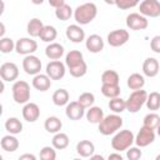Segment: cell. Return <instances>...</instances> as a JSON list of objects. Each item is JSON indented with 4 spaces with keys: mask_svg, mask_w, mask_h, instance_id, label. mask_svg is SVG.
I'll return each mask as SVG.
<instances>
[{
    "mask_svg": "<svg viewBox=\"0 0 160 160\" xmlns=\"http://www.w3.org/2000/svg\"><path fill=\"white\" fill-rule=\"evenodd\" d=\"M98 15V8L94 2H84L74 10V19L79 25L90 24Z\"/></svg>",
    "mask_w": 160,
    "mask_h": 160,
    "instance_id": "1",
    "label": "cell"
},
{
    "mask_svg": "<svg viewBox=\"0 0 160 160\" xmlns=\"http://www.w3.org/2000/svg\"><path fill=\"white\" fill-rule=\"evenodd\" d=\"M99 125V132L101 135L109 136L115 132H118L122 126V118L119 114H110L108 116H104V119L98 124Z\"/></svg>",
    "mask_w": 160,
    "mask_h": 160,
    "instance_id": "2",
    "label": "cell"
},
{
    "mask_svg": "<svg viewBox=\"0 0 160 160\" xmlns=\"http://www.w3.org/2000/svg\"><path fill=\"white\" fill-rule=\"evenodd\" d=\"M135 142V136L130 130H120L115 132L114 138L111 139V148L115 151H124L128 150Z\"/></svg>",
    "mask_w": 160,
    "mask_h": 160,
    "instance_id": "3",
    "label": "cell"
},
{
    "mask_svg": "<svg viewBox=\"0 0 160 160\" xmlns=\"http://www.w3.org/2000/svg\"><path fill=\"white\" fill-rule=\"evenodd\" d=\"M146 99H148V92L145 90L142 89L134 90L126 100V110L132 114L138 112L146 102Z\"/></svg>",
    "mask_w": 160,
    "mask_h": 160,
    "instance_id": "4",
    "label": "cell"
},
{
    "mask_svg": "<svg viewBox=\"0 0 160 160\" xmlns=\"http://www.w3.org/2000/svg\"><path fill=\"white\" fill-rule=\"evenodd\" d=\"M12 99L16 104H26L30 100V85L25 80H16L11 88Z\"/></svg>",
    "mask_w": 160,
    "mask_h": 160,
    "instance_id": "5",
    "label": "cell"
},
{
    "mask_svg": "<svg viewBox=\"0 0 160 160\" xmlns=\"http://www.w3.org/2000/svg\"><path fill=\"white\" fill-rule=\"evenodd\" d=\"M149 25V20L146 16L141 15L140 12H131L126 16V26L130 30H145Z\"/></svg>",
    "mask_w": 160,
    "mask_h": 160,
    "instance_id": "6",
    "label": "cell"
},
{
    "mask_svg": "<svg viewBox=\"0 0 160 160\" xmlns=\"http://www.w3.org/2000/svg\"><path fill=\"white\" fill-rule=\"evenodd\" d=\"M38 50V42L31 38H21L15 42V51L20 55H31Z\"/></svg>",
    "mask_w": 160,
    "mask_h": 160,
    "instance_id": "7",
    "label": "cell"
},
{
    "mask_svg": "<svg viewBox=\"0 0 160 160\" xmlns=\"http://www.w3.org/2000/svg\"><path fill=\"white\" fill-rule=\"evenodd\" d=\"M155 140V131L151 128H148L142 125L139 130V132L135 136V144L139 148H145L150 144H152Z\"/></svg>",
    "mask_w": 160,
    "mask_h": 160,
    "instance_id": "8",
    "label": "cell"
},
{
    "mask_svg": "<svg viewBox=\"0 0 160 160\" xmlns=\"http://www.w3.org/2000/svg\"><path fill=\"white\" fill-rule=\"evenodd\" d=\"M139 11L146 18L160 16V1L159 0H144L139 5Z\"/></svg>",
    "mask_w": 160,
    "mask_h": 160,
    "instance_id": "9",
    "label": "cell"
},
{
    "mask_svg": "<svg viewBox=\"0 0 160 160\" xmlns=\"http://www.w3.org/2000/svg\"><path fill=\"white\" fill-rule=\"evenodd\" d=\"M129 31L125 29H116L111 32L108 34V44L112 48H119L122 46L129 41Z\"/></svg>",
    "mask_w": 160,
    "mask_h": 160,
    "instance_id": "10",
    "label": "cell"
},
{
    "mask_svg": "<svg viewBox=\"0 0 160 160\" xmlns=\"http://www.w3.org/2000/svg\"><path fill=\"white\" fill-rule=\"evenodd\" d=\"M45 71L50 76L51 80H60V79H62L65 76L66 68H65V64L61 62L60 60H51L46 65Z\"/></svg>",
    "mask_w": 160,
    "mask_h": 160,
    "instance_id": "11",
    "label": "cell"
},
{
    "mask_svg": "<svg viewBox=\"0 0 160 160\" xmlns=\"http://www.w3.org/2000/svg\"><path fill=\"white\" fill-rule=\"evenodd\" d=\"M22 69L28 75L35 76L36 74H40L41 70V60L35 55H26L22 60Z\"/></svg>",
    "mask_w": 160,
    "mask_h": 160,
    "instance_id": "12",
    "label": "cell"
},
{
    "mask_svg": "<svg viewBox=\"0 0 160 160\" xmlns=\"http://www.w3.org/2000/svg\"><path fill=\"white\" fill-rule=\"evenodd\" d=\"M0 76L4 81H15L19 76V68L16 64L8 61L0 66Z\"/></svg>",
    "mask_w": 160,
    "mask_h": 160,
    "instance_id": "13",
    "label": "cell"
},
{
    "mask_svg": "<svg viewBox=\"0 0 160 160\" xmlns=\"http://www.w3.org/2000/svg\"><path fill=\"white\" fill-rule=\"evenodd\" d=\"M65 115L70 119V120H80L84 115H85V108L76 100V101H70L68 102L66 108H65Z\"/></svg>",
    "mask_w": 160,
    "mask_h": 160,
    "instance_id": "14",
    "label": "cell"
},
{
    "mask_svg": "<svg viewBox=\"0 0 160 160\" xmlns=\"http://www.w3.org/2000/svg\"><path fill=\"white\" fill-rule=\"evenodd\" d=\"M22 118L28 122H35L40 118V108L35 102H26L22 108Z\"/></svg>",
    "mask_w": 160,
    "mask_h": 160,
    "instance_id": "15",
    "label": "cell"
},
{
    "mask_svg": "<svg viewBox=\"0 0 160 160\" xmlns=\"http://www.w3.org/2000/svg\"><path fill=\"white\" fill-rule=\"evenodd\" d=\"M65 34H66V38H68L70 41L75 42V44H79V42H81V41L85 40V31H84L82 28H81L80 25H78V24L69 25V26L66 28Z\"/></svg>",
    "mask_w": 160,
    "mask_h": 160,
    "instance_id": "16",
    "label": "cell"
},
{
    "mask_svg": "<svg viewBox=\"0 0 160 160\" xmlns=\"http://www.w3.org/2000/svg\"><path fill=\"white\" fill-rule=\"evenodd\" d=\"M85 46L90 52L98 54L104 50V40L100 35L92 34V35L88 36V39L85 40Z\"/></svg>",
    "mask_w": 160,
    "mask_h": 160,
    "instance_id": "17",
    "label": "cell"
},
{
    "mask_svg": "<svg viewBox=\"0 0 160 160\" xmlns=\"http://www.w3.org/2000/svg\"><path fill=\"white\" fill-rule=\"evenodd\" d=\"M84 61H85L84 55L79 50H70L65 56V65L68 66V69L76 68V66L81 65Z\"/></svg>",
    "mask_w": 160,
    "mask_h": 160,
    "instance_id": "18",
    "label": "cell"
},
{
    "mask_svg": "<svg viewBox=\"0 0 160 160\" xmlns=\"http://www.w3.org/2000/svg\"><path fill=\"white\" fill-rule=\"evenodd\" d=\"M142 74L148 78H155L159 74V61L155 58H146L142 64Z\"/></svg>",
    "mask_w": 160,
    "mask_h": 160,
    "instance_id": "19",
    "label": "cell"
},
{
    "mask_svg": "<svg viewBox=\"0 0 160 160\" xmlns=\"http://www.w3.org/2000/svg\"><path fill=\"white\" fill-rule=\"evenodd\" d=\"M32 86L39 91H46L51 86V79L48 74H36L32 78Z\"/></svg>",
    "mask_w": 160,
    "mask_h": 160,
    "instance_id": "20",
    "label": "cell"
},
{
    "mask_svg": "<svg viewBox=\"0 0 160 160\" xmlns=\"http://www.w3.org/2000/svg\"><path fill=\"white\" fill-rule=\"evenodd\" d=\"M45 55L50 60H59L64 55V46L59 42H50L45 48Z\"/></svg>",
    "mask_w": 160,
    "mask_h": 160,
    "instance_id": "21",
    "label": "cell"
},
{
    "mask_svg": "<svg viewBox=\"0 0 160 160\" xmlns=\"http://www.w3.org/2000/svg\"><path fill=\"white\" fill-rule=\"evenodd\" d=\"M76 152L81 158H90L95 152V145L90 140H81L76 144Z\"/></svg>",
    "mask_w": 160,
    "mask_h": 160,
    "instance_id": "22",
    "label": "cell"
},
{
    "mask_svg": "<svg viewBox=\"0 0 160 160\" xmlns=\"http://www.w3.org/2000/svg\"><path fill=\"white\" fill-rule=\"evenodd\" d=\"M0 145H1L2 150L8 151V152H14L19 148V140L12 134H9V135H5L1 138Z\"/></svg>",
    "mask_w": 160,
    "mask_h": 160,
    "instance_id": "23",
    "label": "cell"
},
{
    "mask_svg": "<svg viewBox=\"0 0 160 160\" xmlns=\"http://www.w3.org/2000/svg\"><path fill=\"white\" fill-rule=\"evenodd\" d=\"M86 120L91 124H99L104 119V111L99 106H90L85 114Z\"/></svg>",
    "mask_w": 160,
    "mask_h": 160,
    "instance_id": "24",
    "label": "cell"
},
{
    "mask_svg": "<svg viewBox=\"0 0 160 160\" xmlns=\"http://www.w3.org/2000/svg\"><path fill=\"white\" fill-rule=\"evenodd\" d=\"M128 88L130 90H139V89H142L144 85H145V78L144 75L139 74V72H134L131 74L129 78H128Z\"/></svg>",
    "mask_w": 160,
    "mask_h": 160,
    "instance_id": "25",
    "label": "cell"
},
{
    "mask_svg": "<svg viewBox=\"0 0 160 160\" xmlns=\"http://www.w3.org/2000/svg\"><path fill=\"white\" fill-rule=\"evenodd\" d=\"M44 128H45V130L48 132L56 134V132H59L61 130L62 122L58 116H49V118H46V120L44 122Z\"/></svg>",
    "mask_w": 160,
    "mask_h": 160,
    "instance_id": "26",
    "label": "cell"
},
{
    "mask_svg": "<svg viewBox=\"0 0 160 160\" xmlns=\"http://www.w3.org/2000/svg\"><path fill=\"white\" fill-rule=\"evenodd\" d=\"M44 28V24L40 19L38 18H34L31 19L29 22H28V26H26V31L28 34L31 36V38H39L40 36V32Z\"/></svg>",
    "mask_w": 160,
    "mask_h": 160,
    "instance_id": "27",
    "label": "cell"
},
{
    "mask_svg": "<svg viewBox=\"0 0 160 160\" xmlns=\"http://www.w3.org/2000/svg\"><path fill=\"white\" fill-rule=\"evenodd\" d=\"M69 142H70L69 136L65 132H61V131L56 132L54 135L52 140H51V144H52V146L56 150H64V149H66L69 146Z\"/></svg>",
    "mask_w": 160,
    "mask_h": 160,
    "instance_id": "28",
    "label": "cell"
},
{
    "mask_svg": "<svg viewBox=\"0 0 160 160\" xmlns=\"http://www.w3.org/2000/svg\"><path fill=\"white\" fill-rule=\"evenodd\" d=\"M52 102L56 105V106H64V105H68L69 102V99H70V95H69V91L65 90V89H58L54 94H52Z\"/></svg>",
    "mask_w": 160,
    "mask_h": 160,
    "instance_id": "29",
    "label": "cell"
},
{
    "mask_svg": "<svg viewBox=\"0 0 160 160\" xmlns=\"http://www.w3.org/2000/svg\"><path fill=\"white\" fill-rule=\"evenodd\" d=\"M5 129L9 134L16 135L22 131V122L18 118H9L5 121Z\"/></svg>",
    "mask_w": 160,
    "mask_h": 160,
    "instance_id": "30",
    "label": "cell"
},
{
    "mask_svg": "<svg viewBox=\"0 0 160 160\" xmlns=\"http://www.w3.org/2000/svg\"><path fill=\"white\" fill-rule=\"evenodd\" d=\"M120 85L119 84H102L101 85V94L105 98L112 99L120 95Z\"/></svg>",
    "mask_w": 160,
    "mask_h": 160,
    "instance_id": "31",
    "label": "cell"
},
{
    "mask_svg": "<svg viewBox=\"0 0 160 160\" xmlns=\"http://www.w3.org/2000/svg\"><path fill=\"white\" fill-rule=\"evenodd\" d=\"M72 15H74L72 9H71V6L68 5V4H62V5L58 6V8H55V16H56L59 20H61V21L69 20Z\"/></svg>",
    "mask_w": 160,
    "mask_h": 160,
    "instance_id": "32",
    "label": "cell"
},
{
    "mask_svg": "<svg viewBox=\"0 0 160 160\" xmlns=\"http://www.w3.org/2000/svg\"><path fill=\"white\" fill-rule=\"evenodd\" d=\"M58 36V31L54 26L51 25H44L41 32H40V40L45 41V42H52Z\"/></svg>",
    "mask_w": 160,
    "mask_h": 160,
    "instance_id": "33",
    "label": "cell"
},
{
    "mask_svg": "<svg viewBox=\"0 0 160 160\" xmlns=\"http://www.w3.org/2000/svg\"><path fill=\"white\" fill-rule=\"evenodd\" d=\"M109 109L115 114H120L124 110H126V100H124L119 96L112 98L109 101Z\"/></svg>",
    "mask_w": 160,
    "mask_h": 160,
    "instance_id": "34",
    "label": "cell"
},
{
    "mask_svg": "<svg viewBox=\"0 0 160 160\" xmlns=\"http://www.w3.org/2000/svg\"><path fill=\"white\" fill-rule=\"evenodd\" d=\"M146 108L151 111H155V110H159L160 109V92L158 91H152L150 94H148V99H146V102H145Z\"/></svg>",
    "mask_w": 160,
    "mask_h": 160,
    "instance_id": "35",
    "label": "cell"
},
{
    "mask_svg": "<svg viewBox=\"0 0 160 160\" xmlns=\"http://www.w3.org/2000/svg\"><path fill=\"white\" fill-rule=\"evenodd\" d=\"M120 76L115 70H105L101 74V82L102 84H119Z\"/></svg>",
    "mask_w": 160,
    "mask_h": 160,
    "instance_id": "36",
    "label": "cell"
},
{
    "mask_svg": "<svg viewBox=\"0 0 160 160\" xmlns=\"http://www.w3.org/2000/svg\"><path fill=\"white\" fill-rule=\"evenodd\" d=\"M160 124V116L156 112H149L148 115H145L144 120H142V125L151 128V129H156L158 125Z\"/></svg>",
    "mask_w": 160,
    "mask_h": 160,
    "instance_id": "37",
    "label": "cell"
},
{
    "mask_svg": "<svg viewBox=\"0 0 160 160\" xmlns=\"http://www.w3.org/2000/svg\"><path fill=\"white\" fill-rule=\"evenodd\" d=\"M15 50V42L11 38H1L0 39V51L2 54H9Z\"/></svg>",
    "mask_w": 160,
    "mask_h": 160,
    "instance_id": "38",
    "label": "cell"
},
{
    "mask_svg": "<svg viewBox=\"0 0 160 160\" xmlns=\"http://www.w3.org/2000/svg\"><path fill=\"white\" fill-rule=\"evenodd\" d=\"M78 101H79L85 109H86V108H90V106H92L94 102H95V95H94L92 92H89V91L82 92V94H80V96L78 98Z\"/></svg>",
    "mask_w": 160,
    "mask_h": 160,
    "instance_id": "39",
    "label": "cell"
},
{
    "mask_svg": "<svg viewBox=\"0 0 160 160\" xmlns=\"http://www.w3.org/2000/svg\"><path fill=\"white\" fill-rule=\"evenodd\" d=\"M40 159L41 160H55L56 151L54 146H44L40 150Z\"/></svg>",
    "mask_w": 160,
    "mask_h": 160,
    "instance_id": "40",
    "label": "cell"
},
{
    "mask_svg": "<svg viewBox=\"0 0 160 160\" xmlns=\"http://www.w3.org/2000/svg\"><path fill=\"white\" fill-rule=\"evenodd\" d=\"M69 72H70V75L74 76V78H82V76L88 72V65H86V62L84 61L81 65H79V66H76V68H72V69H69Z\"/></svg>",
    "mask_w": 160,
    "mask_h": 160,
    "instance_id": "41",
    "label": "cell"
},
{
    "mask_svg": "<svg viewBox=\"0 0 160 160\" xmlns=\"http://www.w3.org/2000/svg\"><path fill=\"white\" fill-rule=\"evenodd\" d=\"M140 4V0H116V6L121 10H128L131 8H135Z\"/></svg>",
    "mask_w": 160,
    "mask_h": 160,
    "instance_id": "42",
    "label": "cell"
},
{
    "mask_svg": "<svg viewBox=\"0 0 160 160\" xmlns=\"http://www.w3.org/2000/svg\"><path fill=\"white\" fill-rule=\"evenodd\" d=\"M142 156V151L139 149V146H130L126 150V158L129 160H139Z\"/></svg>",
    "mask_w": 160,
    "mask_h": 160,
    "instance_id": "43",
    "label": "cell"
},
{
    "mask_svg": "<svg viewBox=\"0 0 160 160\" xmlns=\"http://www.w3.org/2000/svg\"><path fill=\"white\" fill-rule=\"evenodd\" d=\"M150 49L156 52V54H160V35H156L151 39L150 41Z\"/></svg>",
    "mask_w": 160,
    "mask_h": 160,
    "instance_id": "44",
    "label": "cell"
},
{
    "mask_svg": "<svg viewBox=\"0 0 160 160\" xmlns=\"http://www.w3.org/2000/svg\"><path fill=\"white\" fill-rule=\"evenodd\" d=\"M48 1H49L50 6H52V8H58L62 4H65V0H48Z\"/></svg>",
    "mask_w": 160,
    "mask_h": 160,
    "instance_id": "45",
    "label": "cell"
},
{
    "mask_svg": "<svg viewBox=\"0 0 160 160\" xmlns=\"http://www.w3.org/2000/svg\"><path fill=\"white\" fill-rule=\"evenodd\" d=\"M20 160H25V159H29V160H35L36 159V156L35 155H32V154H24V155H20V158H19Z\"/></svg>",
    "mask_w": 160,
    "mask_h": 160,
    "instance_id": "46",
    "label": "cell"
},
{
    "mask_svg": "<svg viewBox=\"0 0 160 160\" xmlns=\"http://www.w3.org/2000/svg\"><path fill=\"white\" fill-rule=\"evenodd\" d=\"M111 159H118V160H122V156L119 154V151L118 152H114V154H110L109 155V160H111Z\"/></svg>",
    "mask_w": 160,
    "mask_h": 160,
    "instance_id": "47",
    "label": "cell"
},
{
    "mask_svg": "<svg viewBox=\"0 0 160 160\" xmlns=\"http://www.w3.org/2000/svg\"><path fill=\"white\" fill-rule=\"evenodd\" d=\"M0 26H1V31H0V36H1V38H4V32H5V25H4V22H1V24H0Z\"/></svg>",
    "mask_w": 160,
    "mask_h": 160,
    "instance_id": "48",
    "label": "cell"
},
{
    "mask_svg": "<svg viewBox=\"0 0 160 160\" xmlns=\"http://www.w3.org/2000/svg\"><path fill=\"white\" fill-rule=\"evenodd\" d=\"M90 158H91V159H100V160H104V156H102V155H94V154H92Z\"/></svg>",
    "mask_w": 160,
    "mask_h": 160,
    "instance_id": "49",
    "label": "cell"
},
{
    "mask_svg": "<svg viewBox=\"0 0 160 160\" xmlns=\"http://www.w3.org/2000/svg\"><path fill=\"white\" fill-rule=\"evenodd\" d=\"M31 2H32L34 5H41V4L44 2V0H31Z\"/></svg>",
    "mask_w": 160,
    "mask_h": 160,
    "instance_id": "50",
    "label": "cell"
},
{
    "mask_svg": "<svg viewBox=\"0 0 160 160\" xmlns=\"http://www.w3.org/2000/svg\"><path fill=\"white\" fill-rule=\"evenodd\" d=\"M108 5H115L116 4V0H104Z\"/></svg>",
    "mask_w": 160,
    "mask_h": 160,
    "instance_id": "51",
    "label": "cell"
},
{
    "mask_svg": "<svg viewBox=\"0 0 160 160\" xmlns=\"http://www.w3.org/2000/svg\"><path fill=\"white\" fill-rule=\"evenodd\" d=\"M156 132H158V135L160 136V124L158 125V128H156Z\"/></svg>",
    "mask_w": 160,
    "mask_h": 160,
    "instance_id": "52",
    "label": "cell"
},
{
    "mask_svg": "<svg viewBox=\"0 0 160 160\" xmlns=\"http://www.w3.org/2000/svg\"><path fill=\"white\" fill-rule=\"evenodd\" d=\"M156 160H160V155H158V156H156Z\"/></svg>",
    "mask_w": 160,
    "mask_h": 160,
    "instance_id": "53",
    "label": "cell"
},
{
    "mask_svg": "<svg viewBox=\"0 0 160 160\" xmlns=\"http://www.w3.org/2000/svg\"><path fill=\"white\" fill-rule=\"evenodd\" d=\"M159 1H160V0H159Z\"/></svg>",
    "mask_w": 160,
    "mask_h": 160,
    "instance_id": "54",
    "label": "cell"
}]
</instances>
